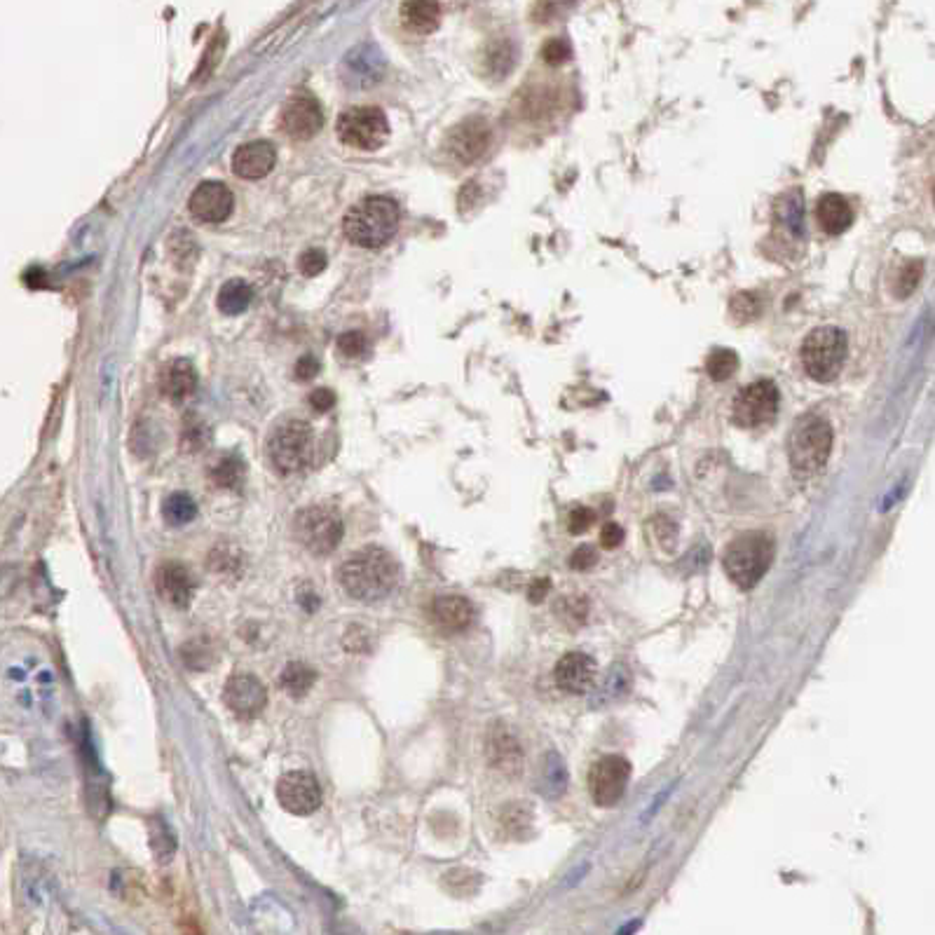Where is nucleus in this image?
Here are the masks:
<instances>
[{
	"mask_svg": "<svg viewBox=\"0 0 935 935\" xmlns=\"http://www.w3.org/2000/svg\"><path fill=\"white\" fill-rule=\"evenodd\" d=\"M209 441V432L207 429H202L200 425L197 427H188L186 432H183V439H181V446L190 450V453H195V450H202L204 443Z\"/></svg>",
	"mask_w": 935,
	"mask_h": 935,
	"instance_id": "41",
	"label": "nucleus"
},
{
	"mask_svg": "<svg viewBox=\"0 0 935 935\" xmlns=\"http://www.w3.org/2000/svg\"><path fill=\"white\" fill-rule=\"evenodd\" d=\"M251 286L242 279H230L228 284H223L221 293H218V310L223 315H242L244 310L251 305Z\"/></svg>",
	"mask_w": 935,
	"mask_h": 935,
	"instance_id": "27",
	"label": "nucleus"
},
{
	"mask_svg": "<svg viewBox=\"0 0 935 935\" xmlns=\"http://www.w3.org/2000/svg\"><path fill=\"white\" fill-rule=\"evenodd\" d=\"M404 24L415 33H432L441 22L439 3H404L401 5Z\"/></svg>",
	"mask_w": 935,
	"mask_h": 935,
	"instance_id": "25",
	"label": "nucleus"
},
{
	"mask_svg": "<svg viewBox=\"0 0 935 935\" xmlns=\"http://www.w3.org/2000/svg\"><path fill=\"white\" fill-rule=\"evenodd\" d=\"M488 143H490L488 122L481 118H469L448 134L446 150L450 153V158L462 162V165H469V162L479 160L481 155L486 153Z\"/></svg>",
	"mask_w": 935,
	"mask_h": 935,
	"instance_id": "14",
	"label": "nucleus"
},
{
	"mask_svg": "<svg viewBox=\"0 0 935 935\" xmlns=\"http://www.w3.org/2000/svg\"><path fill=\"white\" fill-rule=\"evenodd\" d=\"M209 570L214 572V575H221V577H240L242 575V568H244V558H242V551L235 547V544H216L214 549H211V554H209Z\"/></svg>",
	"mask_w": 935,
	"mask_h": 935,
	"instance_id": "26",
	"label": "nucleus"
},
{
	"mask_svg": "<svg viewBox=\"0 0 935 935\" xmlns=\"http://www.w3.org/2000/svg\"><path fill=\"white\" fill-rule=\"evenodd\" d=\"M209 476H211V481H214L216 488L237 490V488H242L244 479H247V467H244L240 455L225 453V455L218 457L214 464H211Z\"/></svg>",
	"mask_w": 935,
	"mask_h": 935,
	"instance_id": "23",
	"label": "nucleus"
},
{
	"mask_svg": "<svg viewBox=\"0 0 935 935\" xmlns=\"http://www.w3.org/2000/svg\"><path fill=\"white\" fill-rule=\"evenodd\" d=\"M315 455V434L303 420H289L279 425L268 439L270 464L279 474L303 472Z\"/></svg>",
	"mask_w": 935,
	"mask_h": 935,
	"instance_id": "6",
	"label": "nucleus"
},
{
	"mask_svg": "<svg viewBox=\"0 0 935 935\" xmlns=\"http://www.w3.org/2000/svg\"><path fill=\"white\" fill-rule=\"evenodd\" d=\"M596 521V514H593L591 509H586V507H577L575 511H572L570 514V532L572 535H582V532H586L591 528V523Z\"/></svg>",
	"mask_w": 935,
	"mask_h": 935,
	"instance_id": "40",
	"label": "nucleus"
},
{
	"mask_svg": "<svg viewBox=\"0 0 935 935\" xmlns=\"http://www.w3.org/2000/svg\"><path fill=\"white\" fill-rule=\"evenodd\" d=\"M223 701L237 718H256L268 704V689L256 675L237 673L225 682Z\"/></svg>",
	"mask_w": 935,
	"mask_h": 935,
	"instance_id": "12",
	"label": "nucleus"
},
{
	"mask_svg": "<svg viewBox=\"0 0 935 935\" xmlns=\"http://www.w3.org/2000/svg\"><path fill=\"white\" fill-rule=\"evenodd\" d=\"M778 216L786 221L788 228L793 230L797 237H804V211L800 193H793V197L788 195V202H783L781 207H778Z\"/></svg>",
	"mask_w": 935,
	"mask_h": 935,
	"instance_id": "32",
	"label": "nucleus"
},
{
	"mask_svg": "<svg viewBox=\"0 0 935 935\" xmlns=\"http://www.w3.org/2000/svg\"><path fill=\"white\" fill-rule=\"evenodd\" d=\"M293 535L315 556H329L343 542V518L331 507H307L293 518Z\"/></svg>",
	"mask_w": 935,
	"mask_h": 935,
	"instance_id": "7",
	"label": "nucleus"
},
{
	"mask_svg": "<svg viewBox=\"0 0 935 935\" xmlns=\"http://www.w3.org/2000/svg\"><path fill=\"white\" fill-rule=\"evenodd\" d=\"M298 265H300V272H303V275L315 277L326 268V254H324V251H319V249H310V251H305L303 256H300Z\"/></svg>",
	"mask_w": 935,
	"mask_h": 935,
	"instance_id": "37",
	"label": "nucleus"
},
{
	"mask_svg": "<svg viewBox=\"0 0 935 935\" xmlns=\"http://www.w3.org/2000/svg\"><path fill=\"white\" fill-rule=\"evenodd\" d=\"M739 368V357L732 350H715L706 361V371L713 380H729Z\"/></svg>",
	"mask_w": 935,
	"mask_h": 935,
	"instance_id": "30",
	"label": "nucleus"
},
{
	"mask_svg": "<svg viewBox=\"0 0 935 935\" xmlns=\"http://www.w3.org/2000/svg\"><path fill=\"white\" fill-rule=\"evenodd\" d=\"M399 204L392 197L371 195L347 211L343 230L345 237L361 249H378L397 235Z\"/></svg>",
	"mask_w": 935,
	"mask_h": 935,
	"instance_id": "2",
	"label": "nucleus"
},
{
	"mask_svg": "<svg viewBox=\"0 0 935 935\" xmlns=\"http://www.w3.org/2000/svg\"><path fill=\"white\" fill-rule=\"evenodd\" d=\"M310 404L315 406L317 413H326L333 406V394L329 392V389H317V392L310 397Z\"/></svg>",
	"mask_w": 935,
	"mask_h": 935,
	"instance_id": "45",
	"label": "nucleus"
},
{
	"mask_svg": "<svg viewBox=\"0 0 935 935\" xmlns=\"http://www.w3.org/2000/svg\"><path fill=\"white\" fill-rule=\"evenodd\" d=\"M556 682L568 694H586L596 682V661L584 652H568L556 664Z\"/></svg>",
	"mask_w": 935,
	"mask_h": 935,
	"instance_id": "17",
	"label": "nucleus"
},
{
	"mask_svg": "<svg viewBox=\"0 0 935 935\" xmlns=\"http://www.w3.org/2000/svg\"><path fill=\"white\" fill-rule=\"evenodd\" d=\"M542 57L547 64L558 66V64H563V61H568L570 47L568 43H563V40H549V43L542 47Z\"/></svg>",
	"mask_w": 935,
	"mask_h": 935,
	"instance_id": "38",
	"label": "nucleus"
},
{
	"mask_svg": "<svg viewBox=\"0 0 935 935\" xmlns=\"http://www.w3.org/2000/svg\"><path fill=\"white\" fill-rule=\"evenodd\" d=\"M547 593H549V579H537V582H532V586H530V600H532V603H542Z\"/></svg>",
	"mask_w": 935,
	"mask_h": 935,
	"instance_id": "46",
	"label": "nucleus"
},
{
	"mask_svg": "<svg viewBox=\"0 0 935 935\" xmlns=\"http://www.w3.org/2000/svg\"><path fill=\"white\" fill-rule=\"evenodd\" d=\"M197 387V373L195 366L188 359H174L162 368L160 373V389L162 394L174 404H183L195 394Z\"/></svg>",
	"mask_w": 935,
	"mask_h": 935,
	"instance_id": "20",
	"label": "nucleus"
},
{
	"mask_svg": "<svg viewBox=\"0 0 935 935\" xmlns=\"http://www.w3.org/2000/svg\"><path fill=\"white\" fill-rule=\"evenodd\" d=\"M778 404H781V394H778L774 382H750V385L741 389L739 397L734 401V422L746 429L769 425L776 418Z\"/></svg>",
	"mask_w": 935,
	"mask_h": 935,
	"instance_id": "9",
	"label": "nucleus"
},
{
	"mask_svg": "<svg viewBox=\"0 0 935 935\" xmlns=\"http://www.w3.org/2000/svg\"><path fill=\"white\" fill-rule=\"evenodd\" d=\"M919 277H921V263L905 265L903 275H900V282H898V296H907V293H912L914 289H917Z\"/></svg>",
	"mask_w": 935,
	"mask_h": 935,
	"instance_id": "39",
	"label": "nucleus"
},
{
	"mask_svg": "<svg viewBox=\"0 0 935 935\" xmlns=\"http://www.w3.org/2000/svg\"><path fill=\"white\" fill-rule=\"evenodd\" d=\"M317 682V673L315 668L303 664V661H291V664L284 666L282 675H279V685L293 699H303V696L315 687Z\"/></svg>",
	"mask_w": 935,
	"mask_h": 935,
	"instance_id": "24",
	"label": "nucleus"
},
{
	"mask_svg": "<svg viewBox=\"0 0 935 935\" xmlns=\"http://www.w3.org/2000/svg\"><path fill=\"white\" fill-rule=\"evenodd\" d=\"M432 619L443 631L457 633L474 624L476 610L472 600L464 596H439L432 603Z\"/></svg>",
	"mask_w": 935,
	"mask_h": 935,
	"instance_id": "21",
	"label": "nucleus"
},
{
	"mask_svg": "<svg viewBox=\"0 0 935 935\" xmlns=\"http://www.w3.org/2000/svg\"><path fill=\"white\" fill-rule=\"evenodd\" d=\"M652 532H654V539H657L661 549L671 551L675 547V539H678V525H675L673 521H668L666 516L654 518Z\"/></svg>",
	"mask_w": 935,
	"mask_h": 935,
	"instance_id": "36",
	"label": "nucleus"
},
{
	"mask_svg": "<svg viewBox=\"0 0 935 935\" xmlns=\"http://www.w3.org/2000/svg\"><path fill=\"white\" fill-rule=\"evenodd\" d=\"M338 582L343 591L361 603L387 598L399 582V565L380 547H366L340 565Z\"/></svg>",
	"mask_w": 935,
	"mask_h": 935,
	"instance_id": "1",
	"label": "nucleus"
},
{
	"mask_svg": "<svg viewBox=\"0 0 935 935\" xmlns=\"http://www.w3.org/2000/svg\"><path fill=\"white\" fill-rule=\"evenodd\" d=\"M338 352L343 354L345 359H361L368 352V340L364 333L359 331L343 333V336L338 338Z\"/></svg>",
	"mask_w": 935,
	"mask_h": 935,
	"instance_id": "35",
	"label": "nucleus"
},
{
	"mask_svg": "<svg viewBox=\"0 0 935 935\" xmlns=\"http://www.w3.org/2000/svg\"><path fill=\"white\" fill-rule=\"evenodd\" d=\"M488 757L495 769L502 774L516 776L523 764V750L518 746V739L504 725H495L488 736Z\"/></svg>",
	"mask_w": 935,
	"mask_h": 935,
	"instance_id": "19",
	"label": "nucleus"
},
{
	"mask_svg": "<svg viewBox=\"0 0 935 935\" xmlns=\"http://www.w3.org/2000/svg\"><path fill=\"white\" fill-rule=\"evenodd\" d=\"M277 800L286 814L310 816L322 807V786L310 771H286L277 783Z\"/></svg>",
	"mask_w": 935,
	"mask_h": 935,
	"instance_id": "11",
	"label": "nucleus"
},
{
	"mask_svg": "<svg viewBox=\"0 0 935 935\" xmlns=\"http://www.w3.org/2000/svg\"><path fill=\"white\" fill-rule=\"evenodd\" d=\"M162 514H165L169 525H186L197 516V504L186 493H174L167 497Z\"/></svg>",
	"mask_w": 935,
	"mask_h": 935,
	"instance_id": "29",
	"label": "nucleus"
},
{
	"mask_svg": "<svg viewBox=\"0 0 935 935\" xmlns=\"http://www.w3.org/2000/svg\"><path fill=\"white\" fill-rule=\"evenodd\" d=\"M846 336L837 326H818L804 338L800 357L811 380L832 382L846 359Z\"/></svg>",
	"mask_w": 935,
	"mask_h": 935,
	"instance_id": "5",
	"label": "nucleus"
},
{
	"mask_svg": "<svg viewBox=\"0 0 935 935\" xmlns=\"http://www.w3.org/2000/svg\"><path fill=\"white\" fill-rule=\"evenodd\" d=\"M631 781V764L619 755H607L589 771V793L598 807H614Z\"/></svg>",
	"mask_w": 935,
	"mask_h": 935,
	"instance_id": "10",
	"label": "nucleus"
},
{
	"mask_svg": "<svg viewBox=\"0 0 935 935\" xmlns=\"http://www.w3.org/2000/svg\"><path fill=\"white\" fill-rule=\"evenodd\" d=\"M771 558H774V542L764 532H748L734 539L725 551V572L739 589H753L767 575Z\"/></svg>",
	"mask_w": 935,
	"mask_h": 935,
	"instance_id": "4",
	"label": "nucleus"
},
{
	"mask_svg": "<svg viewBox=\"0 0 935 935\" xmlns=\"http://www.w3.org/2000/svg\"><path fill=\"white\" fill-rule=\"evenodd\" d=\"M338 136L345 146L359 150H378L389 139V122L375 106H357L338 118Z\"/></svg>",
	"mask_w": 935,
	"mask_h": 935,
	"instance_id": "8",
	"label": "nucleus"
},
{
	"mask_svg": "<svg viewBox=\"0 0 935 935\" xmlns=\"http://www.w3.org/2000/svg\"><path fill=\"white\" fill-rule=\"evenodd\" d=\"M319 371V361L315 357H310V354H307V357H303L298 361V366H296V378L298 380H310V378H315Z\"/></svg>",
	"mask_w": 935,
	"mask_h": 935,
	"instance_id": "44",
	"label": "nucleus"
},
{
	"mask_svg": "<svg viewBox=\"0 0 935 935\" xmlns=\"http://www.w3.org/2000/svg\"><path fill=\"white\" fill-rule=\"evenodd\" d=\"M155 584H158V593L167 600L169 605L176 607V610H186V607L193 603L195 591H197V582L183 563L169 561L165 565H160L158 575H155Z\"/></svg>",
	"mask_w": 935,
	"mask_h": 935,
	"instance_id": "15",
	"label": "nucleus"
},
{
	"mask_svg": "<svg viewBox=\"0 0 935 935\" xmlns=\"http://www.w3.org/2000/svg\"><path fill=\"white\" fill-rule=\"evenodd\" d=\"M183 664L193 671H207V668L216 661V650L207 638H193L183 645L181 650Z\"/></svg>",
	"mask_w": 935,
	"mask_h": 935,
	"instance_id": "28",
	"label": "nucleus"
},
{
	"mask_svg": "<svg viewBox=\"0 0 935 935\" xmlns=\"http://www.w3.org/2000/svg\"><path fill=\"white\" fill-rule=\"evenodd\" d=\"M530 823H532L530 807H525V804H511V807H504L502 825L509 835L525 832V828H530Z\"/></svg>",
	"mask_w": 935,
	"mask_h": 935,
	"instance_id": "33",
	"label": "nucleus"
},
{
	"mask_svg": "<svg viewBox=\"0 0 935 935\" xmlns=\"http://www.w3.org/2000/svg\"><path fill=\"white\" fill-rule=\"evenodd\" d=\"M598 561V551L593 547H579L570 558V565L575 570H589Z\"/></svg>",
	"mask_w": 935,
	"mask_h": 935,
	"instance_id": "42",
	"label": "nucleus"
},
{
	"mask_svg": "<svg viewBox=\"0 0 935 935\" xmlns=\"http://www.w3.org/2000/svg\"><path fill=\"white\" fill-rule=\"evenodd\" d=\"M832 450V427L821 415H804L790 436V467L797 479L809 481L823 472Z\"/></svg>",
	"mask_w": 935,
	"mask_h": 935,
	"instance_id": "3",
	"label": "nucleus"
},
{
	"mask_svg": "<svg viewBox=\"0 0 935 935\" xmlns=\"http://www.w3.org/2000/svg\"><path fill=\"white\" fill-rule=\"evenodd\" d=\"M277 153L270 141H251L237 148L235 158H232V169L242 179L256 181L268 176L275 169Z\"/></svg>",
	"mask_w": 935,
	"mask_h": 935,
	"instance_id": "18",
	"label": "nucleus"
},
{
	"mask_svg": "<svg viewBox=\"0 0 935 935\" xmlns=\"http://www.w3.org/2000/svg\"><path fill=\"white\" fill-rule=\"evenodd\" d=\"M232 193L218 181H207L190 195V214L202 223H223L232 214Z\"/></svg>",
	"mask_w": 935,
	"mask_h": 935,
	"instance_id": "16",
	"label": "nucleus"
},
{
	"mask_svg": "<svg viewBox=\"0 0 935 935\" xmlns=\"http://www.w3.org/2000/svg\"><path fill=\"white\" fill-rule=\"evenodd\" d=\"M324 125L322 106L317 99L307 97V94H298V97L289 99L282 108V118H279V127L286 136L296 141L312 139Z\"/></svg>",
	"mask_w": 935,
	"mask_h": 935,
	"instance_id": "13",
	"label": "nucleus"
},
{
	"mask_svg": "<svg viewBox=\"0 0 935 935\" xmlns=\"http://www.w3.org/2000/svg\"><path fill=\"white\" fill-rule=\"evenodd\" d=\"M586 610H589V605H586V600L579 596L561 598L556 605V612L561 614V619L565 621V624H577V626L584 624Z\"/></svg>",
	"mask_w": 935,
	"mask_h": 935,
	"instance_id": "34",
	"label": "nucleus"
},
{
	"mask_svg": "<svg viewBox=\"0 0 935 935\" xmlns=\"http://www.w3.org/2000/svg\"><path fill=\"white\" fill-rule=\"evenodd\" d=\"M621 542H624V530H621V525L607 523L603 532H600V544H603L605 549H617Z\"/></svg>",
	"mask_w": 935,
	"mask_h": 935,
	"instance_id": "43",
	"label": "nucleus"
},
{
	"mask_svg": "<svg viewBox=\"0 0 935 935\" xmlns=\"http://www.w3.org/2000/svg\"><path fill=\"white\" fill-rule=\"evenodd\" d=\"M516 64V47L509 43V40H502V43H495L490 47L488 54V68L493 71L497 78H504L509 75L511 68Z\"/></svg>",
	"mask_w": 935,
	"mask_h": 935,
	"instance_id": "31",
	"label": "nucleus"
},
{
	"mask_svg": "<svg viewBox=\"0 0 935 935\" xmlns=\"http://www.w3.org/2000/svg\"><path fill=\"white\" fill-rule=\"evenodd\" d=\"M816 218L818 223H821L823 232H828V235H842V232L851 228L853 209L846 197L839 193H828L818 200Z\"/></svg>",
	"mask_w": 935,
	"mask_h": 935,
	"instance_id": "22",
	"label": "nucleus"
}]
</instances>
